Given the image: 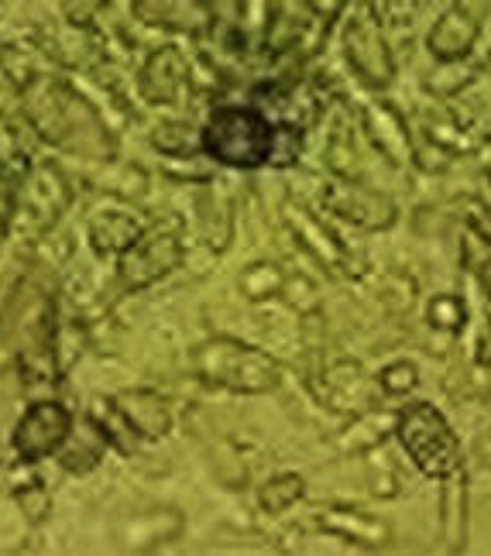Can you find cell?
<instances>
[{
  "label": "cell",
  "instance_id": "cell-15",
  "mask_svg": "<svg viewBox=\"0 0 491 556\" xmlns=\"http://www.w3.org/2000/svg\"><path fill=\"white\" fill-rule=\"evenodd\" d=\"M117 409L124 413L127 422H131V430L138 437H162L168 430V413L155 395H144V392L127 395L117 402Z\"/></svg>",
  "mask_w": 491,
  "mask_h": 556
},
{
  "label": "cell",
  "instance_id": "cell-22",
  "mask_svg": "<svg viewBox=\"0 0 491 556\" xmlns=\"http://www.w3.org/2000/svg\"><path fill=\"white\" fill-rule=\"evenodd\" d=\"M152 141L162 148L165 155H189L197 148V141H189V135H186V127L182 124H162L159 131L152 135ZM203 148V144H200Z\"/></svg>",
  "mask_w": 491,
  "mask_h": 556
},
{
  "label": "cell",
  "instance_id": "cell-9",
  "mask_svg": "<svg viewBox=\"0 0 491 556\" xmlns=\"http://www.w3.org/2000/svg\"><path fill=\"white\" fill-rule=\"evenodd\" d=\"M481 21L475 8L467 4H454L446 8L437 25L430 28V35H426V46H430V55H437L443 66H451V62H461L471 55V49L478 46L481 38Z\"/></svg>",
  "mask_w": 491,
  "mask_h": 556
},
{
  "label": "cell",
  "instance_id": "cell-19",
  "mask_svg": "<svg viewBox=\"0 0 491 556\" xmlns=\"http://www.w3.org/2000/svg\"><path fill=\"white\" fill-rule=\"evenodd\" d=\"M464 319H467V306H464V299L461 295H451V292H443L437 295L433 303H430V324L437 330H461L464 327Z\"/></svg>",
  "mask_w": 491,
  "mask_h": 556
},
{
  "label": "cell",
  "instance_id": "cell-26",
  "mask_svg": "<svg viewBox=\"0 0 491 556\" xmlns=\"http://www.w3.org/2000/svg\"><path fill=\"white\" fill-rule=\"evenodd\" d=\"M488 457H491V440H488Z\"/></svg>",
  "mask_w": 491,
  "mask_h": 556
},
{
  "label": "cell",
  "instance_id": "cell-1",
  "mask_svg": "<svg viewBox=\"0 0 491 556\" xmlns=\"http://www.w3.org/2000/svg\"><path fill=\"white\" fill-rule=\"evenodd\" d=\"M25 117L49 144L73 148V152L106 159L111 155V138H106L93 106L76 97L70 87L55 79L35 76L25 87Z\"/></svg>",
  "mask_w": 491,
  "mask_h": 556
},
{
  "label": "cell",
  "instance_id": "cell-2",
  "mask_svg": "<svg viewBox=\"0 0 491 556\" xmlns=\"http://www.w3.org/2000/svg\"><path fill=\"white\" fill-rule=\"evenodd\" d=\"M203 152L230 168H262L272 165L275 124L254 106H217L210 114L203 135Z\"/></svg>",
  "mask_w": 491,
  "mask_h": 556
},
{
  "label": "cell",
  "instance_id": "cell-5",
  "mask_svg": "<svg viewBox=\"0 0 491 556\" xmlns=\"http://www.w3.org/2000/svg\"><path fill=\"white\" fill-rule=\"evenodd\" d=\"M73 413L62 402H35L32 409L17 419L14 426V451L21 454V460H41L49 454H59L62 446L73 437Z\"/></svg>",
  "mask_w": 491,
  "mask_h": 556
},
{
  "label": "cell",
  "instance_id": "cell-23",
  "mask_svg": "<svg viewBox=\"0 0 491 556\" xmlns=\"http://www.w3.org/2000/svg\"><path fill=\"white\" fill-rule=\"evenodd\" d=\"M14 217H17V182L11 179L8 168H0V241L8 238Z\"/></svg>",
  "mask_w": 491,
  "mask_h": 556
},
{
  "label": "cell",
  "instance_id": "cell-3",
  "mask_svg": "<svg viewBox=\"0 0 491 556\" xmlns=\"http://www.w3.org/2000/svg\"><path fill=\"white\" fill-rule=\"evenodd\" d=\"M395 437L402 443V451L410 454V460L423 470L426 478L451 481L461 475V440L430 402H413L395 419Z\"/></svg>",
  "mask_w": 491,
  "mask_h": 556
},
{
  "label": "cell",
  "instance_id": "cell-18",
  "mask_svg": "<svg viewBox=\"0 0 491 556\" xmlns=\"http://www.w3.org/2000/svg\"><path fill=\"white\" fill-rule=\"evenodd\" d=\"M282 289V271L268 265V262H259V265H251L244 275H241V292L248 299H265V295H275Z\"/></svg>",
  "mask_w": 491,
  "mask_h": 556
},
{
  "label": "cell",
  "instance_id": "cell-20",
  "mask_svg": "<svg viewBox=\"0 0 491 556\" xmlns=\"http://www.w3.org/2000/svg\"><path fill=\"white\" fill-rule=\"evenodd\" d=\"M378 384H381V392H389V395H405L419 384V371L413 361H395V365H389L378 375Z\"/></svg>",
  "mask_w": 491,
  "mask_h": 556
},
{
  "label": "cell",
  "instance_id": "cell-21",
  "mask_svg": "<svg viewBox=\"0 0 491 556\" xmlns=\"http://www.w3.org/2000/svg\"><path fill=\"white\" fill-rule=\"evenodd\" d=\"M299 148H303V135L292 124H275V152H272V165H292L299 159Z\"/></svg>",
  "mask_w": 491,
  "mask_h": 556
},
{
  "label": "cell",
  "instance_id": "cell-24",
  "mask_svg": "<svg viewBox=\"0 0 491 556\" xmlns=\"http://www.w3.org/2000/svg\"><path fill=\"white\" fill-rule=\"evenodd\" d=\"M17 505L25 508V516H28L32 522H41V519L49 516V508H52V502H49L46 488H41V484H32V488H25V491H17Z\"/></svg>",
  "mask_w": 491,
  "mask_h": 556
},
{
  "label": "cell",
  "instance_id": "cell-25",
  "mask_svg": "<svg viewBox=\"0 0 491 556\" xmlns=\"http://www.w3.org/2000/svg\"><path fill=\"white\" fill-rule=\"evenodd\" d=\"M481 282H484V289H488V295H491V258L481 265Z\"/></svg>",
  "mask_w": 491,
  "mask_h": 556
},
{
  "label": "cell",
  "instance_id": "cell-13",
  "mask_svg": "<svg viewBox=\"0 0 491 556\" xmlns=\"http://www.w3.org/2000/svg\"><path fill=\"white\" fill-rule=\"evenodd\" d=\"M90 238H93V248L100 254H124V251H131L138 244L141 227L127 217V213L106 210V213H100V217H93Z\"/></svg>",
  "mask_w": 491,
  "mask_h": 556
},
{
  "label": "cell",
  "instance_id": "cell-17",
  "mask_svg": "<svg viewBox=\"0 0 491 556\" xmlns=\"http://www.w3.org/2000/svg\"><path fill=\"white\" fill-rule=\"evenodd\" d=\"M262 508L272 511V516H279V511L292 508L299 498H303V478L299 475H279V478H272L265 488H262Z\"/></svg>",
  "mask_w": 491,
  "mask_h": 556
},
{
  "label": "cell",
  "instance_id": "cell-4",
  "mask_svg": "<svg viewBox=\"0 0 491 556\" xmlns=\"http://www.w3.org/2000/svg\"><path fill=\"white\" fill-rule=\"evenodd\" d=\"M193 368L203 381L244 395H262L279 384V365L265 351L238 344V340H210L197 348Z\"/></svg>",
  "mask_w": 491,
  "mask_h": 556
},
{
  "label": "cell",
  "instance_id": "cell-12",
  "mask_svg": "<svg viewBox=\"0 0 491 556\" xmlns=\"http://www.w3.org/2000/svg\"><path fill=\"white\" fill-rule=\"evenodd\" d=\"M319 526L333 532V536L348 540V543H361V546H381L389 540V526L365 516V511H357V508H330L319 516Z\"/></svg>",
  "mask_w": 491,
  "mask_h": 556
},
{
  "label": "cell",
  "instance_id": "cell-16",
  "mask_svg": "<svg viewBox=\"0 0 491 556\" xmlns=\"http://www.w3.org/2000/svg\"><path fill=\"white\" fill-rule=\"evenodd\" d=\"M292 227L299 230V241L310 244L316 258H324V265H340L344 262V248L333 241V233L327 227H319L306 213H292Z\"/></svg>",
  "mask_w": 491,
  "mask_h": 556
},
{
  "label": "cell",
  "instance_id": "cell-7",
  "mask_svg": "<svg viewBox=\"0 0 491 556\" xmlns=\"http://www.w3.org/2000/svg\"><path fill=\"white\" fill-rule=\"evenodd\" d=\"M344 52L348 62L354 66V73L372 83V87H389L395 76V59L386 35L378 31V21L368 14L351 17V25L344 31Z\"/></svg>",
  "mask_w": 491,
  "mask_h": 556
},
{
  "label": "cell",
  "instance_id": "cell-10",
  "mask_svg": "<svg viewBox=\"0 0 491 556\" xmlns=\"http://www.w3.org/2000/svg\"><path fill=\"white\" fill-rule=\"evenodd\" d=\"M365 127H368V138L386 155L392 165H410L416 159V148L410 138V127L399 117V111L386 100H375L365 106Z\"/></svg>",
  "mask_w": 491,
  "mask_h": 556
},
{
  "label": "cell",
  "instance_id": "cell-11",
  "mask_svg": "<svg viewBox=\"0 0 491 556\" xmlns=\"http://www.w3.org/2000/svg\"><path fill=\"white\" fill-rule=\"evenodd\" d=\"M186 79H189V62H186L182 49L165 46L144 62L141 93L148 103H173L179 97V90L186 87Z\"/></svg>",
  "mask_w": 491,
  "mask_h": 556
},
{
  "label": "cell",
  "instance_id": "cell-6",
  "mask_svg": "<svg viewBox=\"0 0 491 556\" xmlns=\"http://www.w3.org/2000/svg\"><path fill=\"white\" fill-rule=\"evenodd\" d=\"M179 262H182V244L176 233H168V230L141 233L138 244L121 254V265H117L121 286L141 292L148 286H155L159 278H165Z\"/></svg>",
  "mask_w": 491,
  "mask_h": 556
},
{
  "label": "cell",
  "instance_id": "cell-14",
  "mask_svg": "<svg viewBox=\"0 0 491 556\" xmlns=\"http://www.w3.org/2000/svg\"><path fill=\"white\" fill-rule=\"evenodd\" d=\"M103 451H106V437L100 433L97 422H87L83 430L70 437L66 446H62V467L73 470V475H87V470L100 464Z\"/></svg>",
  "mask_w": 491,
  "mask_h": 556
},
{
  "label": "cell",
  "instance_id": "cell-8",
  "mask_svg": "<svg viewBox=\"0 0 491 556\" xmlns=\"http://www.w3.org/2000/svg\"><path fill=\"white\" fill-rule=\"evenodd\" d=\"M324 203L357 227H368V230H386L395 224V203L381 192L361 186V182H348V179H337L324 189Z\"/></svg>",
  "mask_w": 491,
  "mask_h": 556
}]
</instances>
